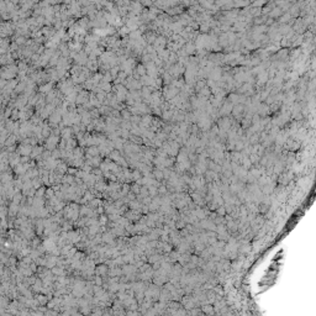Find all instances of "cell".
<instances>
[{"instance_id":"1","label":"cell","mask_w":316,"mask_h":316,"mask_svg":"<svg viewBox=\"0 0 316 316\" xmlns=\"http://www.w3.org/2000/svg\"><path fill=\"white\" fill-rule=\"evenodd\" d=\"M200 309L204 315H215V310H214L212 304H204L200 306Z\"/></svg>"},{"instance_id":"2","label":"cell","mask_w":316,"mask_h":316,"mask_svg":"<svg viewBox=\"0 0 316 316\" xmlns=\"http://www.w3.org/2000/svg\"><path fill=\"white\" fill-rule=\"evenodd\" d=\"M240 166H242V168H245L246 171H249V169L253 167V164L251 163L249 158L247 157V156H242V157H241V159H240Z\"/></svg>"},{"instance_id":"3","label":"cell","mask_w":316,"mask_h":316,"mask_svg":"<svg viewBox=\"0 0 316 316\" xmlns=\"http://www.w3.org/2000/svg\"><path fill=\"white\" fill-rule=\"evenodd\" d=\"M95 272H96V274H99L100 277L103 275V277H106L107 275V272H109V268L106 267V265H99L96 269H95Z\"/></svg>"},{"instance_id":"4","label":"cell","mask_w":316,"mask_h":316,"mask_svg":"<svg viewBox=\"0 0 316 316\" xmlns=\"http://www.w3.org/2000/svg\"><path fill=\"white\" fill-rule=\"evenodd\" d=\"M184 50H185L187 54H193V53L195 52V50H196V47H195V45H194L193 42H188Z\"/></svg>"}]
</instances>
